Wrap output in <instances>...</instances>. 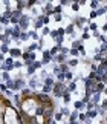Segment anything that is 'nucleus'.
<instances>
[{"mask_svg": "<svg viewBox=\"0 0 107 124\" xmlns=\"http://www.w3.org/2000/svg\"><path fill=\"white\" fill-rule=\"evenodd\" d=\"M61 11H63L61 5H60V6H55V9H54V15H55V14H61Z\"/></svg>", "mask_w": 107, "mask_h": 124, "instance_id": "nucleus-30", "label": "nucleus"}, {"mask_svg": "<svg viewBox=\"0 0 107 124\" xmlns=\"http://www.w3.org/2000/svg\"><path fill=\"white\" fill-rule=\"evenodd\" d=\"M106 12H107V8H106V6H103V8L96 9V14H98V15H104Z\"/></svg>", "mask_w": 107, "mask_h": 124, "instance_id": "nucleus-24", "label": "nucleus"}, {"mask_svg": "<svg viewBox=\"0 0 107 124\" xmlns=\"http://www.w3.org/2000/svg\"><path fill=\"white\" fill-rule=\"evenodd\" d=\"M63 100H64V103H66V104H69L70 103V92H67V90H66V93L63 95Z\"/></svg>", "mask_w": 107, "mask_h": 124, "instance_id": "nucleus-20", "label": "nucleus"}, {"mask_svg": "<svg viewBox=\"0 0 107 124\" xmlns=\"http://www.w3.org/2000/svg\"><path fill=\"white\" fill-rule=\"evenodd\" d=\"M90 8H92V11L99 9V2H98V0H92V2H90Z\"/></svg>", "mask_w": 107, "mask_h": 124, "instance_id": "nucleus-15", "label": "nucleus"}, {"mask_svg": "<svg viewBox=\"0 0 107 124\" xmlns=\"http://www.w3.org/2000/svg\"><path fill=\"white\" fill-rule=\"evenodd\" d=\"M72 78H73V74H72V72H67V74H66V80L69 81V83L72 81Z\"/></svg>", "mask_w": 107, "mask_h": 124, "instance_id": "nucleus-35", "label": "nucleus"}, {"mask_svg": "<svg viewBox=\"0 0 107 124\" xmlns=\"http://www.w3.org/2000/svg\"><path fill=\"white\" fill-rule=\"evenodd\" d=\"M51 61H54V57L51 55V51H43V60H41V63L49 64Z\"/></svg>", "mask_w": 107, "mask_h": 124, "instance_id": "nucleus-2", "label": "nucleus"}, {"mask_svg": "<svg viewBox=\"0 0 107 124\" xmlns=\"http://www.w3.org/2000/svg\"><path fill=\"white\" fill-rule=\"evenodd\" d=\"M78 51H80V54H81V55H86V51H84V46H80V49H78Z\"/></svg>", "mask_w": 107, "mask_h": 124, "instance_id": "nucleus-43", "label": "nucleus"}, {"mask_svg": "<svg viewBox=\"0 0 107 124\" xmlns=\"http://www.w3.org/2000/svg\"><path fill=\"white\" fill-rule=\"evenodd\" d=\"M89 118V116H87V112H83V113H80V121H86V120Z\"/></svg>", "mask_w": 107, "mask_h": 124, "instance_id": "nucleus-27", "label": "nucleus"}, {"mask_svg": "<svg viewBox=\"0 0 107 124\" xmlns=\"http://www.w3.org/2000/svg\"><path fill=\"white\" fill-rule=\"evenodd\" d=\"M60 112L63 113L64 116H70V113H72V112H70L69 109H67V107H61V109H60Z\"/></svg>", "mask_w": 107, "mask_h": 124, "instance_id": "nucleus-18", "label": "nucleus"}, {"mask_svg": "<svg viewBox=\"0 0 107 124\" xmlns=\"http://www.w3.org/2000/svg\"><path fill=\"white\" fill-rule=\"evenodd\" d=\"M26 6V2H17V8L15 9H18V11H21V9Z\"/></svg>", "mask_w": 107, "mask_h": 124, "instance_id": "nucleus-26", "label": "nucleus"}, {"mask_svg": "<svg viewBox=\"0 0 107 124\" xmlns=\"http://www.w3.org/2000/svg\"><path fill=\"white\" fill-rule=\"evenodd\" d=\"M21 66H23V63H21V61H15V63H14V67H15V69H20Z\"/></svg>", "mask_w": 107, "mask_h": 124, "instance_id": "nucleus-38", "label": "nucleus"}, {"mask_svg": "<svg viewBox=\"0 0 107 124\" xmlns=\"http://www.w3.org/2000/svg\"><path fill=\"white\" fill-rule=\"evenodd\" d=\"M35 71H37V69H35V66H34V64H31V66H28V75H34V72H35Z\"/></svg>", "mask_w": 107, "mask_h": 124, "instance_id": "nucleus-22", "label": "nucleus"}, {"mask_svg": "<svg viewBox=\"0 0 107 124\" xmlns=\"http://www.w3.org/2000/svg\"><path fill=\"white\" fill-rule=\"evenodd\" d=\"M69 124H80V121H69Z\"/></svg>", "mask_w": 107, "mask_h": 124, "instance_id": "nucleus-48", "label": "nucleus"}, {"mask_svg": "<svg viewBox=\"0 0 107 124\" xmlns=\"http://www.w3.org/2000/svg\"><path fill=\"white\" fill-rule=\"evenodd\" d=\"M37 86H38V80L35 77H32L31 80H29V87H31V89H35Z\"/></svg>", "mask_w": 107, "mask_h": 124, "instance_id": "nucleus-12", "label": "nucleus"}, {"mask_svg": "<svg viewBox=\"0 0 107 124\" xmlns=\"http://www.w3.org/2000/svg\"><path fill=\"white\" fill-rule=\"evenodd\" d=\"M103 32H107V23H106L104 26H103Z\"/></svg>", "mask_w": 107, "mask_h": 124, "instance_id": "nucleus-47", "label": "nucleus"}, {"mask_svg": "<svg viewBox=\"0 0 107 124\" xmlns=\"http://www.w3.org/2000/svg\"><path fill=\"white\" fill-rule=\"evenodd\" d=\"M77 90V81H70L67 84V92H75Z\"/></svg>", "mask_w": 107, "mask_h": 124, "instance_id": "nucleus-11", "label": "nucleus"}, {"mask_svg": "<svg viewBox=\"0 0 107 124\" xmlns=\"http://www.w3.org/2000/svg\"><path fill=\"white\" fill-rule=\"evenodd\" d=\"M43 22H44V25H49V22H51V18L47 17V15H44L43 17Z\"/></svg>", "mask_w": 107, "mask_h": 124, "instance_id": "nucleus-42", "label": "nucleus"}, {"mask_svg": "<svg viewBox=\"0 0 107 124\" xmlns=\"http://www.w3.org/2000/svg\"><path fill=\"white\" fill-rule=\"evenodd\" d=\"M80 118V112L78 110H72V113H70V116H69V121H77V120Z\"/></svg>", "mask_w": 107, "mask_h": 124, "instance_id": "nucleus-8", "label": "nucleus"}, {"mask_svg": "<svg viewBox=\"0 0 107 124\" xmlns=\"http://www.w3.org/2000/svg\"><path fill=\"white\" fill-rule=\"evenodd\" d=\"M29 93H31V92H29V89H23V90H21V95H29Z\"/></svg>", "mask_w": 107, "mask_h": 124, "instance_id": "nucleus-44", "label": "nucleus"}, {"mask_svg": "<svg viewBox=\"0 0 107 124\" xmlns=\"http://www.w3.org/2000/svg\"><path fill=\"white\" fill-rule=\"evenodd\" d=\"M89 28L92 29L93 32H96V29H98V25H96V23H90V25H89Z\"/></svg>", "mask_w": 107, "mask_h": 124, "instance_id": "nucleus-34", "label": "nucleus"}, {"mask_svg": "<svg viewBox=\"0 0 107 124\" xmlns=\"http://www.w3.org/2000/svg\"><path fill=\"white\" fill-rule=\"evenodd\" d=\"M34 66H35V69H40V67L43 66V63H41V61H34Z\"/></svg>", "mask_w": 107, "mask_h": 124, "instance_id": "nucleus-37", "label": "nucleus"}, {"mask_svg": "<svg viewBox=\"0 0 107 124\" xmlns=\"http://www.w3.org/2000/svg\"><path fill=\"white\" fill-rule=\"evenodd\" d=\"M60 5H61V6H66V5H72V2H67V0H61V2H60Z\"/></svg>", "mask_w": 107, "mask_h": 124, "instance_id": "nucleus-39", "label": "nucleus"}, {"mask_svg": "<svg viewBox=\"0 0 107 124\" xmlns=\"http://www.w3.org/2000/svg\"><path fill=\"white\" fill-rule=\"evenodd\" d=\"M106 120H107V113H106Z\"/></svg>", "mask_w": 107, "mask_h": 124, "instance_id": "nucleus-50", "label": "nucleus"}, {"mask_svg": "<svg viewBox=\"0 0 107 124\" xmlns=\"http://www.w3.org/2000/svg\"><path fill=\"white\" fill-rule=\"evenodd\" d=\"M96 17H98L96 11H92V12H90V18H92V20H93V18H96Z\"/></svg>", "mask_w": 107, "mask_h": 124, "instance_id": "nucleus-41", "label": "nucleus"}, {"mask_svg": "<svg viewBox=\"0 0 107 124\" xmlns=\"http://www.w3.org/2000/svg\"><path fill=\"white\" fill-rule=\"evenodd\" d=\"M9 51H11V49L8 48V44H2V54H3V55H5L6 52H9Z\"/></svg>", "mask_w": 107, "mask_h": 124, "instance_id": "nucleus-29", "label": "nucleus"}, {"mask_svg": "<svg viewBox=\"0 0 107 124\" xmlns=\"http://www.w3.org/2000/svg\"><path fill=\"white\" fill-rule=\"evenodd\" d=\"M75 109L77 110H84L86 109V103H84L83 100L81 101H75Z\"/></svg>", "mask_w": 107, "mask_h": 124, "instance_id": "nucleus-10", "label": "nucleus"}, {"mask_svg": "<svg viewBox=\"0 0 107 124\" xmlns=\"http://www.w3.org/2000/svg\"><path fill=\"white\" fill-rule=\"evenodd\" d=\"M9 55H11L12 58H18V57H23V52L18 49V48H11V51H9Z\"/></svg>", "mask_w": 107, "mask_h": 124, "instance_id": "nucleus-4", "label": "nucleus"}, {"mask_svg": "<svg viewBox=\"0 0 107 124\" xmlns=\"http://www.w3.org/2000/svg\"><path fill=\"white\" fill-rule=\"evenodd\" d=\"M2 80H3V83H6V81L11 80V75H9V72H3V74H2Z\"/></svg>", "mask_w": 107, "mask_h": 124, "instance_id": "nucleus-19", "label": "nucleus"}, {"mask_svg": "<svg viewBox=\"0 0 107 124\" xmlns=\"http://www.w3.org/2000/svg\"><path fill=\"white\" fill-rule=\"evenodd\" d=\"M106 8H107V5H106Z\"/></svg>", "mask_w": 107, "mask_h": 124, "instance_id": "nucleus-51", "label": "nucleus"}, {"mask_svg": "<svg viewBox=\"0 0 107 124\" xmlns=\"http://www.w3.org/2000/svg\"><path fill=\"white\" fill-rule=\"evenodd\" d=\"M29 32H21V35H20V41H28L29 40Z\"/></svg>", "mask_w": 107, "mask_h": 124, "instance_id": "nucleus-16", "label": "nucleus"}, {"mask_svg": "<svg viewBox=\"0 0 107 124\" xmlns=\"http://www.w3.org/2000/svg\"><path fill=\"white\" fill-rule=\"evenodd\" d=\"M37 49H41V48H40V44H38V43H32L26 51H28V52H34V51H37Z\"/></svg>", "mask_w": 107, "mask_h": 124, "instance_id": "nucleus-14", "label": "nucleus"}, {"mask_svg": "<svg viewBox=\"0 0 107 124\" xmlns=\"http://www.w3.org/2000/svg\"><path fill=\"white\" fill-rule=\"evenodd\" d=\"M54 20L55 22H61V20H63V15H61V14H55L54 15Z\"/></svg>", "mask_w": 107, "mask_h": 124, "instance_id": "nucleus-32", "label": "nucleus"}, {"mask_svg": "<svg viewBox=\"0 0 107 124\" xmlns=\"http://www.w3.org/2000/svg\"><path fill=\"white\" fill-rule=\"evenodd\" d=\"M66 57H67V55H63V54H58L57 57L54 58V61H57L58 64H63L64 61H66Z\"/></svg>", "mask_w": 107, "mask_h": 124, "instance_id": "nucleus-7", "label": "nucleus"}, {"mask_svg": "<svg viewBox=\"0 0 107 124\" xmlns=\"http://www.w3.org/2000/svg\"><path fill=\"white\" fill-rule=\"evenodd\" d=\"M25 86H26V81H25L23 78H20V77L15 78V89H14V90H20V89L23 90Z\"/></svg>", "mask_w": 107, "mask_h": 124, "instance_id": "nucleus-3", "label": "nucleus"}, {"mask_svg": "<svg viewBox=\"0 0 107 124\" xmlns=\"http://www.w3.org/2000/svg\"><path fill=\"white\" fill-rule=\"evenodd\" d=\"M81 38H83V40H87V38H90V35L87 34V32H83V35H81Z\"/></svg>", "mask_w": 107, "mask_h": 124, "instance_id": "nucleus-40", "label": "nucleus"}, {"mask_svg": "<svg viewBox=\"0 0 107 124\" xmlns=\"http://www.w3.org/2000/svg\"><path fill=\"white\" fill-rule=\"evenodd\" d=\"M67 64H69L70 67H75L77 64H78V60H77V58H72V60H69V61H67Z\"/></svg>", "mask_w": 107, "mask_h": 124, "instance_id": "nucleus-23", "label": "nucleus"}, {"mask_svg": "<svg viewBox=\"0 0 107 124\" xmlns=\"http://www.w3.org/2000/svg\"><path fill=\"white\" fill-rule=\"evenodd\" d=\"M29 37H31L32 40H35V41H37V40L40 41V40H41V38H40V35L37 34V31H29Z\"/></svg>", "mask_w": 107, "mask_h": 124, "instance_id": "nucleus-13", "label": "nucleus"}, {"mask_svg": "<svg viewBox=\"0 0 107 124\" xmlns=\"http://www.w3.org/2000/svg\"><path fill=\"white\" fill-rule=\"evenodd\" d=\"M51 37H52L54 40H57V38H58V31H52V32H51Z\"/></svg>", "mask_w": 107, "mask_h": 124, "instance_id": "nucleus-36", "label": "nucleus"}, {"mask_svg": "<svg viewBox=\"0 0 107 124\" xmlns=\"http://www.w3.org/2000/svg\"><path fill=\"white\" fill-rule=\"evenodd\" d=\"M73 32H75V25H73V23H70L69 26H66V34L67 35H72V37H73Z\"/></svg>", "mask_w": 107, "mask_h": 124, "instance_id": "nucleus-9", "label": "nucleus"}, {"mask_svg": "<svg viewBox=\"0 0 107 124\" xmlns=\"http://www.w3.org/2000/svg\"><path fill=\"white\" fill-rule=\"evenodd\" d=\"M90 101H92L93 104H96V106H99V101H101V93L99 92H95L92 95V98H90Z\"/></svg>", "mask_w": 107, "mask_h": 124, "instance_id": "nucleus-5", "label": "nucleus"}, {"mask_svg": "<svg viewBox=\"0 0 107 124\" xmlns=\"http://www.w3.org/2000/svg\"><path fill=\"white\" fill-rule=\"evenodd\" d=\"M41 92L47 95L49 92H54V87H49V86H44V84H43V89H41Z\"/></svg>", "mask_w": 107, "mask_h": 124, "instance_id": "nucleus-17", "label": "nucleus"}, {"mask_svg": "<svg viewBox=\"0 0 107 124\" xmlns=\"http://www.w3.org/2000/svg\"><path fill=\"white\" fill-rule=\"evenodd\" d=\"M51 32H52V31H51L47 26H44V28H43V37H44V35H47V34H51Z\"/></svg>", "mask_w": 107, "mask_h": 124, "instance_id": "nucleus-33", "label": "nucleus"}, {"mask_svg": "<svg viewBox=\"0 0 107 124\" xmlns=\"http://www.w3.org/2000/svg\"><path fill=\"white\" fill-rule=\"evenodd\" d=\"M84 124H92V120H90V118H87L86 121H84Z\"/></svg>", "mask_w": 107, "mask_h": 124, "instance_id": "nucleus-46", "label": "nucleus"}, {"mask_svg": "<svg viewBox=\"0 0 107 124\" xmlns=\"http://www.w3.org/2000/svg\"><path fill=\"white\" fill-rule=\"evenodd\" d=\"M55 83H57V81L54 80V75H49V77L44 80V86H49V87H54Z\"/></svg>", "mask_w": 107, "mask_h": 124, "instance_id": "nucleus-6", "label": "nucleus"}, {"mask_svg": "<svg viewBox=\"0 0 107 124\" xmlns=\"http://www.w3.org/2000/svg\"><path fill=\"white\" fill-rule=\"evenodd\" d=\"M29 20H31V18H29V15H26V14H23V17L20 18V23H18V26L21 28V31H23V32L28 31V28H29Z\"/></svg>", "mask_w": 107, "mask_h": 124, "instance_id": "nucleus-1", "label": "nucleus"}, {"mask_svg": "<svg viewBox=\"0 0 107 124\" xmlns=\"http://www.w3.org/2000/svg\"><path fill=\"white\" fill-rule=\"evenodd\" d=\"M72 9L73 11H78L80 9V3L78 2H72Z\"/></svg>", "mask_w": 107, "mask_h": 124, "instance_id": "nucleus-31", "label": "nucleus"}, {"mask_svg": "<svg viewBox=\"0 0 107 124\" xmlns=\"http://www.w3.org/2000/svg\"><path fill=\"white\" fill-rule=\"evenodd\" d=\"M63 113H61V112H57V113H55V115H54V118H55V121H61V120H63Z\"/></svg>", "mask_w": 107, "mask_h": 124, "instance_id": "nucleus-25", "label": "nucleus"}, {"mask_svg": "<svg viewBox=\"0 0 107 124\" xmlns=\"http://www.w3.org/2000/svg\"><path fill=\"white\" fill-rule=\"evenodd\" d=\"M64 80H66V74H58L57 75V81H60V83H64Z\"/></svg>", "mask_w": 107, "mask_h": 124, "instance_id": "nucleus-21", "label": "nucleus"}, {"mask_svg": "<svg viewBox=\"0 0 107 124\" xmlns=\"http://www.w3.org/2000/svg\"><path fill=\"white\" fill-rule=\"evenodd\" d=\"M104 124H106V123H104Z\"/></svg>", "mask_w": 107, "mask_h": 124, "instance_id": "nucleus-52", "label": "nucleus"}, {"mask_svg": "<svg viewBox=\"0 0 107 124\" xmlns=\"http://www.w3.org/2000/svg\"><path fill=\"white\" fill-rule=\"evenodd\" d=\"M49 124H57V121H55V120H54V121H51Z\"/></svg>", "mask_w": 107, "mask_h": 124, "instance_id": "nucleus-49", "label": "nucleus"}, {"mask_svg": "<svg viewBox=\"0 0 107 124\" xmlns=\"http://www.w3.org/2000/svg\"><path fill=\"white\" fill-rule=\"evenodd\" d=\"M78 54H80V51H78V49H72V48H70V54H69L70 57H73V58H75Z\"/></svg>", "mask_w": 107, "mask_h": 124, "instance_id": "nucleus-28", "label": "nucleus"}, {"mask_svg": "<svg viewBox=\"0 0 107 124\" xmlns=\"http://www.w3.org/2000/svg\"><path fill=\"white\" fill-rule=\"evenodd\" d=\"M93 37H96V38H98V40H99V37H101V34H99V32L96 31V32H93Z\"/></svg>", "mask_w": 107, "mask_h": 124, "instance_id": "nucleus-45", "label": "nucleus"}]
</instances>
